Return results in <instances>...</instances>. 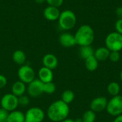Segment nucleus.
<instances>
[{"label":"nucleus","mask_w":122,"mask_h":122,"mask_svg":"<svg viewBox=\"0 0 122 122\" xmlns=\"http://www.w3.org/2000/svg\"><path fill=\"white\" fill-rule=\"evenodd\" d=\"M83 122H94L96 120V113L91 109L86 111L82 115Z\"/></svg>","instance_id":"23"},{"label":"nucleus","mask_w":122,"mask_h":122,"mask_svg":"<svg viewBox=\"0 0 122 122\" xmlns=\"http://www.w3.org/2000/svg\"><path fill=\"white\" fill-rule=\"evenodd\" d=\"M110 51L106 46H101L94 51V56L99 61H104L109 59Z\"/></svg>","instance_id":"16"},{"label":"nucleus","mask_w":122,"mask_h":122,"mask_svg":"<svg viewBox=\"0 0 122 122\" xmlns=\"http://www.w3.org/2000/svg\"><path fill=\"white\" fill-rule=\"evenodd\" d=\"M74 37L77 45L80 46H91L95 38L94 31L91 26L84 24L78 28Z\"/></svg>","instance_id":"2"},{"label":"nucleus","mask_w":122,"mask_h":122,"mask_svg":"<svg viewBox=\"0 0 122 122\" xmlns=\"http://www.w3.org/2000/svg\"><path fill=\"white\" fill-rule=\"evenodd\" d=\"M28 96L32 98H37L44 94V83L39 79H35L26 86Z\"/></svg>","instance_id":"9"},{"label":"nucleus","mask_w":122,"mask_h":122,"mask_svg":"<svg viewBox=\"0 0 122 122\" xmlns=\"http://www.w3.org/2000/svg\"><path fill=\"white\" fill-rule=\"evenodd\" d=\"M58 59L53 54H46L42 59L43 66L50 69L51 70L56 69L58 66Z\"/></svg>","instance_id":"13"},{"label":"nucleus","mask_w":122,"mask_h":122,"mask_svg":"<svg viewBox=\"0 0 122 122\" xmlns=\"http://www.w3.org/2000/svg\"><path fill=\"white\" fill-rule=\"evenodd\" d=\"M56 89V84L53 82H48V83H44V93L51 95L53 94Z\"/></svg>","instance_id":"24"},{"label":"nucleus","mask_w":122,"mask_h":122,"mask_svg":"<svg viewBox=\"0 0 122 122\" xmlns=\"http://www.w3.org/2000/svg\"><path fill=\"white\" fill-rule=\"evenodd\" d=\"M116 15L118 16L119 19L122 18V6H119L116 9Z\"/></svg>","instance_id":"31"},{"label":"nucleus","mask_w":122,"mask_h":122,"mask_svg":"<svg viewBox=\"0 0 122 122\" xmlns=\"http://www.w3.org/2000/svg\"><path fill=\"white\" fill-rule=\"evenodd\" d=\"M35 1L38 4H41V3L46 1V0H35Z\"/></svg>","instance_id":"35"},{"label":"nucleus","mask_w":122,"mask_h":122,"mask_svg":"<svg viewBox=\"0 0 122 122\" xmlns=\"http://www.w3.org/2000/svg\"><path fill=\"white\" fill-rule=\"evenodd\" d=\"M6 84H7L6 77L4 75L0 74V89L4 88L6 86Z\"/></svg>","instance_id":"30"},{"label":"nucleus","mask_w":122,"mask_h":122,"mask_svg":"<svg viewBox=\"0 0 122 122\" xmlns=\"http://www.w3.org/2000/svg\"><path fill=\"white\" fill-rule=\"evenodd\" d=\"M74 98H75V94L74 92L70 89L64 90L61 95V100L67 104H71L74 100Z\"/></svg>","instance_id":"22"},{"label":"nucleus","mask_w":122,"mask_h":122,"mask_svg":"<svg viewBox=\"0 0 122 122\" xmlns=\"http://www.w3.org/2000/svg\"><path fill=\"white\" fill-rule=\"evenodd\" d=\"M70 113L69 104L61 99L52 102L47 108L46 117L53 122H61L68 118Z\"/></svg>","instance_id":"1"},{"label":"nucleus","mask_w":122,"mask_h":122,"mask_svg":"<svg viewBox=\"0 0 122 122\" xmlns=\"http://www.w3.org/2000/svg\"><path fill=\"white\" fill-rule=\"evenodd\" d=\"M59 26L65 31L72 29L76 24V14L71 10H64L61 12L60 16L58 19Z\"/></svg>","instance_id":"3"},{"label":"nucleus","mask_w":122,"mask_h":122,"mask_svg":"<svg viewBox=\"0 0 122 122\" xmlns=\"http://www.w3.org/2000/svg\"><path fill=\"white\" fill-rule=\"evenodd\" d=\"M120 79H121V81H122V71H121V72H120Z\"/></svg>","instance_id":"36"},{"label":"nucleus","mask_w":122,"mask_h":122,"mask_svg":"<svg viewBox=\"0 0 122 122\" xmlns=\"http://www.w3.org/2000/svg\"><path fill=\"white\" fill-rule=\"evenodd\" d=\"M74 122H83L81 118H77L74 120Z\"/></svg>","instance_id":"34"},{"label":"nucleus","mask_w":122,"mask_h":122,"mask_svg":"<svg viewBox=\"0 0 122 122\" xmlns=\"http://www.w3.org/2000/svg\"><path fill=\"white\" fill-rule=\"evenodd\" d=\"M94 50L92 47V46H80L79 49V56L83 59H86L87 58L94 56Z\"/></svg>","instance_id":"20"},{"label":"nucleus","mask_w":122,"mask_h":122,"mask_svg":"<svg viewBox=\"0 0 122 122\" xmlns=\"http://www.w3.org/2000/svg\"><path fill=\"white\" fill-rule=\"evenodd\" d=\"M7 122H25V114L16 109L9 112Z\"/></svg>","instance_id":"17"},{"label":"nucleus","mask_w":122,"mask_h":122,"mask_svg":"<svg viewBox=\"0 0 122 122\" xmlns=\"http://www.w3.org/2000/svg\"><path fill=\"white\" fill-rule=\"evenodd\" d=\"M74 122V120L71 119H69V118H66V119L63 120L62 122Z\"/></svg>","instance_id":"33"},{"label":"nucleus","mask_w":122,"mask_h":122,"mask_svg":"<svg viewBox=\"0 0 122 122\" xmlns=\"http://www.w3.org/2000/svg\"><path fill=\"white\" fill-rule=\"evenodd\" d=\"M17 76L19 77V80L26 84H29L36 79V73L34 69L26 64L20 66L17 71Z\"/></svg>","instance_id":"6"},{"label":"nucleus","mask_w":122,"mask_h":122,"mask_svg":"<svg viewBox=\"0 0 122 122\" xmlns=\"http://www.w3.org/2000/svg\"><path fill=\"white\" fill-rule=\"evenodd\" d=\"M12 59L15 64L21 66L25 64L26 56L22 50H16L13 53Z\"/></svg>","instance_id":"18"},{"label":"nucleus","mask_w":122,"mask_h":122,"mask_svg":"<svg viewBox=\"0 0 122 122\" xmlns=\"http://www.w3.org/2000/svg\"><path fill=\"white\" fill-rule=\"evenodd\" d=\"M120 90H121L120 85L119 84V83L116 81H112L107 86V92L112 97L119 95Z\"/></svg>","instance_id":"21"},{"label":"nucleus","mask_w":122,"mask_h":122,"mask_svg":"<svg viewBox=\"0 0 122 122\" xmlns=\"http://www.w3.org/2000/svg\"><path fill=\"white\" fill-rule=\"evenodd\" d=\"M59 41L62 46L66 48L73 47L76 45L74 35L69 32H64L61 34L59 38Z\"/></svg>","instance_id":"11"},{"label":"nucleus","mask_w":122,"mask_h":122,"mask_svg":"<svg viewBox=\"0 0 122 122\" xmlns=\"http://www.w3.org/2000/svg\"><path fill=\"white\" fill-rule=\"evenodd\" d=\"M24 114L25 122H42L46 116L44 111L37 107L29 108Z\"/></svg>","instance_id":"8"},{"label":"nucleus","mask_w":122,"mask_h":122,"mask_svg":"<svg viewBox=\"0 0 122 122\" xmlns=\"http://www.w3.org/2000/svg\"><path fill=\"white\" fill-rule=\"evenodd\" d=\"M38 79L44 84L53 81V79H54L53 71L44 66L41 67L38 71Z\"/></svg>","instance_id":"12"},{"label":"nucleus","mask_w":122,"mask_h":122,"mask_svg":"<svg viewBox=\"0 0 122 122\" xmlns=\"http://www.w3.org/2000/svg\"><path fill=\"white\" fill-rule=\"evenodd\" d=\"M108 100L104 97H98L92 99L90 103V109L95 113L102 112L106 110Z\"/></svg>","instance_id":"10"},{"label":"nucleus","mask_w":122,"mask_h":122,"mask_svg":"<svg viewBox=\"0 0 122 122\" xmlns=\"http://www.w3.org/2000/svg\"><path fill=\"white\" fill-rule=\"evenodd\" d=\"M120 57L119 51H110L109 59L112 62H117L119 61Z\"/></svg>","instance_id":"26"},{"label":"nucleus","mask_w":122,"mask_h":122,"mask_svg":"<svg viewBox=\"0 0 122 122\" xmlns=\"http://www.w3.org/2000/svg\"><path fill=\"white\" fill-rule=\"evenodd\" d=\"M60 11L59 8L51 6H46L44 10V16L49 21H56L60 16Z\"/></svg>","instance_id":"14"},{"label":"nucleus","mask_w":122,"mask_h":122,"mask_svg":"<svg viewBox=\"0 0 122 122\" xmlns=\"http://www.w3.org/2000/svg\"><path fill=\"white\" fill-rule=\"evenodd\" d=\"M99 61L95 58L94 56H92L85 59V66L89 71H94L99 66Z\"/></svg>","instance_id":"19"},{"label":"nucleus","mask_w":122,"mask_h":122,"mask_svg":"<svg viewBox=\"0 0 122 122\" xmlns=\"http://www.w3.org/2000/svg\"><path fill=\"white\" fill-rule=\"evenodd\" d=\"M115 30L117 32L121 34L122 35V19H118L117 21L115 22Z\"/></svg>","instance_id":"29"},{"label":"nucleus","mask_w":122,"mask_h":122,"mask_svg":"<svg viewBox=\"0 0 122 122\" xmlns=\"http://www.w3.org/2000/svg\"><path fill=\"white\" fill-rule=\"evenodd\" d=\"M107 113L112 117H118L122 114V96L117 95L112 97L108 101L107 109Z\"/></svg>","instance_id":"5"},{"label":"nucleus","mask_w":122,"mask_h":122,"mask_svg":"<svg viewBox=\"0 0 122 122\" xmlns=\"http://www.w3.org/2000/svg\"><path fill=\"white\" fill-rule=\"evenodd\" d=\"M113 122H122V114L115 117V119H114Z\"/></svg>","instance_id":"32"},{"label":"nucleus","mask_w":122,"mask_h":122,"mask_svg":"<svg viewBox=\"0 0 122 122\" xmlns=\"http://www.w3.org/2000/svg\"><path fill=\"white\" fill-rule=\"evenodd\" d=\"M105 45L110 51H120L122 50V35L117 31L109 33L106 36Z\"/></svg>","instance_id":"4"},{"label":"nucleus","mask_w":122,"mask_h":122,"mask_svg":"<svg viewBox=\"0 0 122 122\" xmlns=\"http://www.w3.org/2000/svg\"><path fill=\"white\" fill-rule=\"evenodd\" d=\"M18 103H19V106L25 107L26 106L29 105V104L30 103V99L29 96H26L25 94L19 97H18Z\"/></svg>","instance_id":"25"},{"label":"nucleus","mask_w":122,"mask_h":122,"mask_svg":"<svg viewBox=\"0 0 122 122\" xmlns=\"http://www.w3.org/2000/svg\"><path fill=\"white\" fill-rule=\"evenodd\" d=\"M46 1L47 2L49 6H55V7L59 8V6H61L62 5L64 0H46Z\"/></svg>","instance_id":"27"},{"label":"nucleus","mask_w":122,"mask_h":122,"mask_svg":"<svg viewBox=\"0 0 122 122\" xmlns=\"http://www.w3.org/2000/svg\"><path fill=\"white\" fill-rule=\"evenodd\" d=\"M9 112L2 108H0V122H7Z\"/></svg>","instance_id":"28"},{"label":"nucleus","mask_w":122,"mask_h":122,"mask_svg":"<svg viewBox=\"0 0 122 122\" xmlns=\"http://www.w3.org/2000/svg\"><path fill=\"white\" fill-rule=\"evenodd\" d=\"M11 94L19 97L25 94L26 92V84L20 80L16 81L11 86Z\"/></svg>","instance_id":"15"},{"label":"nucleus","mask_w":122,"mask_h":122,"mask_svg":"<svg viewBox=\"0 0 122 122\" xmlns=\"http://www.w3.org/2000/svg\"><path fill=\"white\" fill-rule=\"evenodd\" d=\"M0 104L1 108L4 109L8 112H11L16 110L19 107L18 97L11 93L6 94L1 97Z\"/></svg>","instance_id":"7"}]
</instances>
